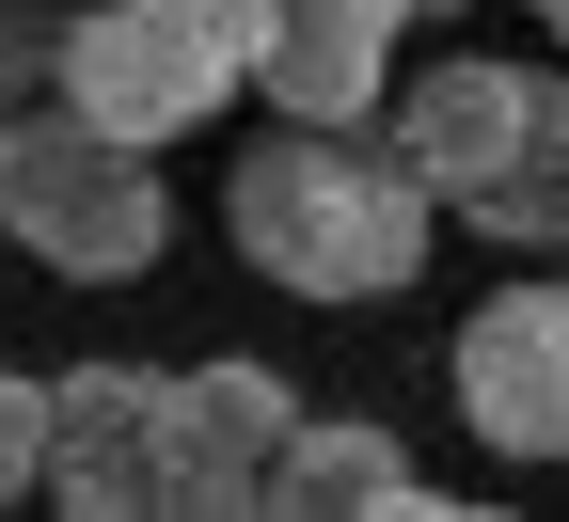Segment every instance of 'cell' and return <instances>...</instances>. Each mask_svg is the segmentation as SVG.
Segmentation results:
<instances>
[{"label":"cell","instance_id":"1","mask_svg":"<svg viewBox=\"0 0 569 522\" xmlns=\"http://www.w3.org/2000/svg\"><path fill=\"white\" fill-rule=\"evenodd\" d=\"M222 221H238V254L284 285V302H396V285L427 269V175H411V142L380 127H301L284 111L253 159H238V190H222Z\"/></svg>","mask_w":569,"mask_h":522},{"label":"cell","instance_id":"2","mask_svg":"<svg viewBox=\"0 0 569 522\" xmlns=\"http://www.w3.org/2000/svg\"><path fill=\"white\" fill-rule=\"evenodd\" d=\"M396 142H411L427 206L507 238V254H538L569 206V80L553 63H427L396 96Z\"/></svg>","mask_w":569,"mask_h":522},{"label":"cell","instance_id":"3","mask_svg":"<svg viewBox=\"0 0 569 522\" xmlns=\"http://www.w3.org/2000/svg\"><path fill=\"white\" fill-rule=\"evenodd\" d=\"M0 238H17L32 269H63V285H142L174 254L159 142H127V127L63 111V96L0 111Z\"/></svg>","mask_w":569,"mask_h":522},{"label":"cell","instance_id":"4","mask_svg":"<svg viewBox=\"0 0 569 522\" xmlns=\"http://www.w3.org/2000/svg\"><path fill=\"white\" fill-rule=\"evenodd\" d=\"M269 63V0H80L63 17V111H96L127 142L222 127Z\"/></svg>","mask_w":569,"mask_h":522},{"label":"cell","instance_id":"5","mask_svg":"<svg viewBox=\"0 0 569 522\" xmlns=\"http://www.w3.org/2000/svg\"><path fill=\"white\" fill-rule=\"evenodd\" d=\"M443 381H459V427L490 443V460H569V269L475 302Z\"/></svg>","mask_w":569,"mask_h":522},{"label":"cell","instance_id":"6","mask_svg":"<svg viewBox=\"0 0 569 522\" xmlns=\"http://www.w3.org/2000/svg\"><path fill=\"white\" fill-rule=\"evenodd\" d=\"M284 427H301L284 364H174L159 381V475H174V506H269Z\"/></svg>","mask_w":569,"mask_h":522},{"label":"cell","instance_id":"7","mask_svg":"<svg viewBox=\"0 0 569 522\" xmlns=\"http://www.w3.org/2000/svg\"><path fill=\"white\" fill-rule=\"evenodd\" d=\"M48 506H80V522L174 506V475H159V364H63L48 381Z\"/></svg>","mask_w":569,"mask_h":522},{"label":"cell","instance_id":"8","mask_svg":"<svg viewBox=\"0 0 569 522\" xmlns=\"http://www.w3.org/2000/svg\"><path fill=\"white\" fill-rule=\"evenodd\" d=\"M396 32H411V0H269V63H253V96L301 111V127H365Z\"/></svg>","mask_w":569,"mask_h":522},{"label":"cell","instance_id":"9","mask_svg":"<svg viewBox=\"0 0 569 522\" xmlns=\"http://www.w3.org/2000/svg\"><path fill=\"white\" fill-rule=\"evenodd\" d=\"M269 506H301V522H348V506L443 522V491L411 475V443H396L380 412H301V427H284V460H269Z\"/></svg>","mask_w":569,"mask_h":522},{"label":"cell","instance_id":"10","mask_svg":"<svg viewBox=\"0 0 569 522\" xmlns=\"http://www.w3.org/2000/svg\"><path fill=\"white\" fill-rule=\"evenodd\" d=\"M63 17H80V0H0V111L63 96Z\"/></svg>","mask_w":569,"mask_h":522},{"label":"cell","instance_id":"11","mask_svg":"<svg viewBox=\"0 0 569 522\" xmlns=\"http://www.w3.org/2000/svg\"><path fill=\"white\" fill-rule=\"evenodd\" d=\"M17 491H48V381L0 364V506H17Z\"/></svg>","mask_w":569,"mask_h":522},{"label":"cell","instance_id":"12","mask_svg":"<svg viewBox=\"0 0 569 522\" xmlns=\"http://www.w3.org/2000/svg\"><path fill=\"white\" fill-rule=\"evenodd\" d=\"M538 17H553V48H569V0H538Z\"/></svg>","mask_w":569,"mask_h":522},{"label":"cell","instance_id":"13","mask_svg":"<svg viewBox=\"0 0 569 522\" xmlns=\"http://www.w3.org/2000/svg\"><path fill=\"white\" fill-rule=\"evenodd\" d=\"M538 254H569V206H553V238H538Z\"/></svg>","mask_w":569,"mask_h":522},{"label":"cell","instance_id":"14","mask_svg":"<svg viewBox=\"0 0 569 522\" xmlns=\"http://www.w3.org/2000/svg\"><path fill=\"white\" fill-rule=\"evenodd\" d=\"M411 17H443V0H411Z\"/></svg>","mask_w":569,"mask_h":522}]
</instances>
